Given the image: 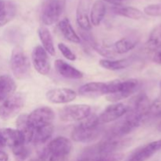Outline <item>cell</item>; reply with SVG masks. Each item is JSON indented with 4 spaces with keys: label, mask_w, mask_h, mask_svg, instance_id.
I'll return each mask as SVG.
<instances>
[{
    "label": "cell",
    "mask_w": 161,
    "mask_h": 161,
    "mask_svg": "<svg viewBox=\"0 0 161 161\" xmlns=\"http://www.w3.org/2000/svg\"><path fill=\"white\" fill-rule=\"evenodd\" d=\"M102 132V124L98 116L91 114L72 130L71 137L74 142L90 143L98 138Z\"/></svg>",
    "instance_id": "1"
},
{
    "label": "cell",
    "mask_w": 161,
    "mask_h": 161,
    "mask_svg": "<svg viewBox=\"0 0 161 161\" xmlns=\"http://www.w3.org/2000/svg\"><path fill=\"white\" fill-rule=\"evenodd\" d=\"M72 142L64 137H58L41 149L39 157L47 160H69L72 150Z\"/></svg>",
    "instance_id": "2"
},
{
    "label": "cell",
    "mask_w": 161,
    "mask_h": 161,
    "mask_svg": "<svg viewBox=\"0 0 161 161\" xmlns=\"http://www.w3.org/2000/svg\"><path fill=\"white\" fill-rule=\"evenodd\" d=\"M108 84V94L106 98L108 102L118 103V102L130 97L138 91L139 82L135 79L121 80H113L107 83Z\"/></svg>",
    "instance_id": "3"
},
{
    "label": "cell",
    "mask_w": 161,
    "mask_h": 161,
    "mask_svg": "<svg viewBox=\"0 0 161 161\" xmlns=\"http://www.w3.org/2000/svg\"><path fill=\"white\" fill-rule=\"evenodd\" d=\"M10 67L14 76L18 80L26 78L30 73V60L23 49L16 47L10 57Z\"/></svg>",
    "instance_id": "4"
},
{
    "label": "cell",
    "mask_w": 161,
    "mask_h": 161,
    "mask_svg": "<svg viewBox=\"0 0 161 161\" xmlns=\"http://www.w3.org/2000/svg\"><path fill=\"white\" fill-rule=\"evenodd\" d=\"M25 102V96L21 93H14L0 105V118L3 120H9L17 116L23 108Z\"/></svg>",
    "instance_id": "5"
},
{
    "label": "cell",
    "mask_w": 161,
    "mask_h": 161,
    "mask_svg": "<svg viewBox=\"0 0 161 161\" xmlns=\"http://www.w3.org/2000/svg\"><path fill=\"white\" fill-rule=\"evenodd\" d=\"M64 9L61 0H47L43 3L41 10V20L45 25H52L59 20Z\"/></svg>",
    "instance_id": "6"
},
{
    "label": "cell",
    "mask_w": 161,
    "mask_h": 161,
    "mask_svg": "<svg viewBox=\"0 0 161 161\" xmlns=\"http://www.w3.org/2000/svg\"><path fill=\"white\" fill-rule=\"evenodd\" d=\"M91 114V108L86 104H75L64 107L60 112V118L64 122L81 121Z\"/></svg>",
    "instance_id": "7"
},
{
    "label": "cell",
    "mask_w": 161,
    "mask_h": 161,
    "mask_svg": "<svg viewBox=\"0 0 161 161\" xmlns=\"http://www.w3.org/2000/svg\"><path fill=\"white\" fill-rule=\"evenodd\" d=\"M55 118L54 112L51 108L42 106L33 110L28 115V120L33 129L40 128L53 124Z\"/></svg>",
    "instance_id": "8"
},
{
    "label": "cell",
    "mask_w": 161,
    "mask_h": 161,
    "mask_svg": "<svg viewBox=\"0 0 161 161\" xmlns=\"http://www.w3.org/2000/svg\"><path fill=\"white\" fill-rule=\"evenodd\" d=\"M31 62L35 69L42 75H48L50 72V62L48 53L42 46H36L31 53Z\"/></svg>",
    "instance_id": "9"
},
{
    "label": "cell",
    "mask_w": 161,
    "mask_h": 161,
    "mask_svg": "<svg viewBox=\"0 0 161 161\" xmlns=\"http://www.w3.org/2000/svg\"><path fill=\"white\" fill-rule=\"evenodd\" d=\"M161 149V139L144 145L134 151L126 161H147Z\"/></svg>",
    "instance_id": "10"
},
{
    "label": "cell",
    "mask_w": 161,
    "mask_h": 161,
    "mask_svg": "<svg viewBox=\"0 0 161 161\" xmlns=\"http://www.w3.org/2000/svg\"><path fill=\"white\" fill-rule=\"evenodd\" d=\"M128 110L129 107L123 103H114L108 105L98 116L99 122L104 124L117 120L127 114Z\"/></svg>",
    "instance_id": "11"
},
{
    "label": "cell",
    "mask_w": 161,
    "mask_h": 161,
    "mask_svg": "<svg viewBox=\"0 0 161 161\" xmlns=\"http://www.w3.org/2000/svg\"><path fill=\"white\" fill-rule=\"evenodd\" d=\"M77 94L69 88H55L50 90L46 94V97L53 104H66L75 100Z\"/></svg>",
    "instance_id": "12"
},
{
    "label": "cell",
    "mask_w": 161,
    "mask_h": 161,
    "mask_svg": "<svg viewBox=\"0 0 161 161\" xmlns=\"http://www.w3.org/2000/svg\"><path fill=\"white\" fill-rule=\"evenodd\" d=\"M79 94L88 98H97L108 94V84L102 82H91L80 86Z\"/></svg>",
    "instance_id": "13"
},
{
    "label": "cell",
    "mask_w": 161,
    "mask_h": 161,
    "mask_svg": "<svg viewBox=\"0 0 161 161\" xmlns=\"http://www.w3.org/2000/svg\"><path fill=\"white\" fill-rule=\"evenodd\" d=\"M92 0H80L76 9V22L83 31H90L91 24L90 21V6Z\"/></svg>",
    "instance_id": "14"
},
{
    "label": "cell",
    "mask_w": 161,
    "mask_h": 161,
    "mask_svg": "<svg viewBox=\"0 0 161 161\" xmlns=\"http://www.w3.org/2000/svg\"><path fill=\"white\" fill-rule=\"evenodd\" d=\"M0 140L4 147L9 146L11 149L20 146V145L25 144L21 135L17 129H1L0 130Z\"/></svg>",
    "instance_id": "15"
},
{
    "label": "cell",
    "mask_w": 161,
    "mask_h": 161,
    "mask_svg": "<svg viewBox=\"0 0 161 161\" xmlns=\"http://www.w3.org/2000/svg\"><path fill=\"white\" fill-rule=\"evenodd\" d=\"M55 69L57 72L66 79L70 80H80L83 77L84 74L81 71L78 70L71 64H68L61 59H58L54 62Z\"/></svg>",
    "instance_id": "16"
},
{
    "label": "cell",
    "mask_w": 161,
    "mask_h": 161,
    "mask_svg": "<svg viewBox=\"0 0 161 161\" xmlns=\"http://www.w3.org/2000/svg\"><path fill=\"white\" fill-rule=\"evenodd\" d=\"M17 14V6L15 3L9 0H0V28L15 17Z\"/></svg>",
    "instance_id": "17"
},
{
    "label": "cell",
    "mask_w": 161,
    "mask_h": 161,
    "mask_svg": "<svg viewBox=\"0 0 161 161\" xmlns=\"http://www.w3.org/2000/svg\"><path fill=\"white\" fill-rule=\"evenodd\" d=\"M16 124H17V130L20 133L25 144L27 145L31 142L34 135V129L28 123V114L20 115L17 117Z\"/></svg>",
    "instance_id": "18"
},
{
    "label": "cell",
    "mask_w": 161,
    "mask_h": 161,
    "mask_svg": "<svg viewBox=\"0 0 161 161\" xmlns=\"http://www.w3.org/2000/svg\"><path fill=\"white\" fill-rule=\"evenodd\" d=\"M150 101L145 93L138 94L135 97L132 106L129 107V110L134 112L136 114L146 118L148 114H149V107H150Z\"/></svg>",
    "instance_id": "19"
},
{
    "label": "cell",
    "mask_w": 161,
    "mask_h": 161,
    "mask_svg": "<svg viewBox=\"0 0 161 161\" xmlns=\"http://www.w3.org/2000/svg\"><path fill=\"white\" fill-rule=\"evenodd\" d=\"M17 84L11 76L0 75V102H4L15 93Z\"/></svg>",
    "instance_id": "20"
},
{
    "label": "cell",
    "mask_w": 161,
    "mask_h": 161,
    "mask_svg": "<svg viewBox=\"0 0 161 161\" xmlns=\"http://www.w3.org/2000/svg\"><path fill=\"white\" fill-rule=\"evenodd\" d=\"M106 13V7L102 0H97L94 3L90 11V21L91 25L97 27L100 25Z\"/></svg>",
    "instance_id": "21"
},
{
    "label": "cell",
    "mask_w": 161,
    "mask_h": 161,
    "mask_svg": "<svg viewBox=\"0 0 161 161\" xmlns=\"http://www.w3.org/2000/svg\"><path fill=\"white\" fill-rule=\"evenodd\" d=\"M132 62H133L132 58H126L119 60L102 59L99 61V64L101 67L107 70L118 71L129 67Z\"/></svg>",
    "instance_id": "22"
},
{
    "label": "cell",
    "mask_w": 161,
    "mask_h": 161,
    "mask_svg": "<svg viewBox=\"0 0 161 161\" xmlns=\"http://www.w3.org/2000/svg\"><path fill=\"white\" fill-rule=\"evenodd\" d=\"M58 28L61 31L62 36L67 39L68 41L73 43H80V38L75 32L74 28H72L70 21L68 18H64L60 20L58 23Z\"/></svg>",
    "instance_id": "23"
},
{
    "label": "cell",
    "mask_w": 161,
    "mask_h": 161,
    "mask_svg": "<svg viewBox=\"0 0 161 161\" xmlns=\"http://www.w3.org/2000/svg\"><path fill=\"white\" fill-rule=\"evenodd\" d=\"M38 35H39V39L42 42L44 50L47 51L48 54L54 56L56 51H55L53 38H52L51 33L50 32V31L45 27H40L38 29Z\"/></svg>",
    "instance_id": "24"
},
{
    "label": "cell",
    "mask_w": 161,
    "mask_h": 161,
    "mask_svg": "<svg viewBox=\"0 0 161 161\" xmlns=\"http://www.w3.org/2000/svg\"><path fill=\"white\" fill-rule=\"evenodd\" d=\"M53 132V124L46 127H40V128L35 129L34 135H33L32 142L36 146H42L48 142V140L51 138Z\"/></svg>",
    "instance_id": "25"
},
{
    "label": "cell",
    "mask_w": 161,
    "mask_h": 161,
    "mask_svg": "<svg viewBox=\"0 0 161 161\" xmlns=\"http://www.w3.org/2000/svg\"><path fill=\"white\" fill-rule=\"evenodd\" d=\"M113 10L117 15L132 20H140L143 17V13L140 9L132 6H115L113 8Z\"/></svg>",
    "instance_id": "26"
},
{
    "label": "cell",
    "mask_w": 161,
    "mask_h": 161,
    "mask_svg": "<svg viewBox=\"0 0 161 161\" xmlns=\"http://www.w3.org/2000/svg\"><path fill=\"white\" fill-rule=\"evenodd\" d=\"M146 47L149 51H157L161 48V24L154 27L151 31Z\"/></svg>",
    "instance_id": "27"
},
{
    "label": "cell",
    "mask_w": 161,
    "mask_h": 161,
    "mask_svg": "<svg viewBox=\"0 0 161 161\" xmlns=\"http://www.w3.org/2000/svg\"><path fill=\"white\" fill-rule=\"evenodd\" d=\"M137 44V41L132 38H122L115 42L113 47V50L116 54H123L133 50Z\"/></svg>",
    "instance_id": "28"
},
{
    "label": "cell",
    "mask_w": 161,
    "mask_h": 161,
    "mask_svg": "<svg viewBox=\"0 0 161 161\" xmlns=\"http://www.w3.org/2000/svg\"><path fill=\"white\" fill-rule=\"evenodd\" d=\"M124 158V155L120 153H114L104 154V155L97 156L91 161H122Z\"/></svg>",
    "instance_id": "29"
},
{
    "label": "cell",
    "mask_w": 161,
    "mask_h": 161,
    "mask_svg": "<svg viewBox=\"0 0 161 161\" xmlns=\"http://www.w3.org/2000/svg\"><path fill=\"white\" fill-rule=\"evenodd\" d=\"M12 152L14 153V155L17 158H18L19 160H25L27 157L29 156V150L27 148L26 145L22 144L18 146H16V147L12 148Z\"/></svg>",
    "instance_id": "30"
},
{
    "label": "cell",
    "mask_w": 161,
    "mask_h": 161,
    "mask_svg": "<svg viewBox=\"0 0 161 161\" xmlns=\"http://www.w3.org/2000/svg\"><path fill=\"white\" fill-rule=\"evenodd\" d=\"M144 13L150 17H161V3L150 4L146 6Z\"/></svg>",
    "instance_id": "31"
},
{
    "label": "cell",
    "mask_w": 161,
    "mask_h": 161,
    "mask_svg": "<svg viewBox=\"0 0 161 161\" xmlns=\"http://www.w3.org/2000/svg\"><path fill=\"white\" fill-rule=\"evenodd\" d=\"M58 49H59L60 52L62 53V55L66 58V59L71 61H75V59H76L75 54L65 45V44L62 43V42H60V43H58Z\"/></svg>",
    "instance_id": "32"
},
{
    "label": "cell",
    "mask_w": 161,
    "mask_h": 161,
    "mask_svg": "<svg viewBox=\"0 0 161 161\" xmlns=\"http://www.w3.org/2000/svg\"><path fill=\"white\" fill-rule=\"evenodd\" d=\"M149 113L153 116L161 115V94L150 104Z\"/></svg>",
    "instance_id": "33"
},
{
    "label": "cell",
    "mask_w": 161,
    "mask_h": 161,
    "mask_svg": "<svg viewBox=\"0 0 161 161\" xmlns=\"http://www.w3.org/2000/svg\"><path fill=\"white\" fill-rule=\"evenodd\" d=\"M153 61L157 64H161V48L159 49L157 51H156L155 55L153 57Z\"/></svg>",
    "instance_id": "34"
},
{
    "label": "cell",
    "mask_w": 161,
    "mask_h": 161,
    "mask_svg": "<svg viewBox=\"0 0 161 161\" xmlns=\"http://www.w3.org/2000/svg\"><path fill=\"white\" fill-rule=\"evenodd\" d=\"M103 2H106V3H110L112 5H114L115 6H119L124 3L125 0H102Z\"/></svg>",
    "instance_id": "35"
},
{
    "label": "cell",
    "mask_w": 161,
    "mask_h": 161,
    "mask_svg": "<svg viewBox=\"0 0 161 161\" xmlns=\"http://www.w3.org/2000/svg\"><path fill=\"white\" fill-rule=\"evenodd\" d=\"M9 160V156L4 151L0 150V161H8Z\"/></svg>",
    "instance_id": "36"
},
{
    "label": "cell",
    "mask_w": 161,
    "mask_h": 161,
    "mask_svg": "<svg viewBox=\"0 0 161 161\" xmlns=\"http://www.w3.org/2000/svg\"><path fill=\"white\" fill-rule=\"evenodd\" d=\"M30 161H45V160H44L43 159L40 158V157H38V158H36V159H32V160H30Z\"/></svg>",
    "instance_id": "37"
},
{
    "label": "cell",
    "mask_w": 161,
    "mask_h": 161,
    "mask_svg": "<svg viewBox=\"0 0 161 161\" xmlns=\"http://www.w3.org/2000/svg\"><path fill=\"white\" fill-rule=\"evenodd\" d=\"M3 147H4V146H3V143H2L1 140H0V150H1V149H3Z\"/></svg>",
    "instance_id": "38"
},
{
    "label": "cell",
    "mask_w": 161,
    "mask_h": 161,
    "mask_svg": "<svg viewBox=\"0 0 161 161\" xmlns=\"http://www.w3.org/2000/svg\"><path fill=\"white\" fill-rule=\"evenodd\" d=\"M158 128H159V130H161V122H160V124H159V127H158Z\"/></svg>",
    "instance_id": "39"
},
{
    "label": "cell",
    "mask_w": 161,
    "mask_h": 161,
    "mask_svg": "<svg viewBox=\"0 0 161 161\" xmlns=\"http://www.w3.org/2000/svg\"><path fill=\"white\" fill-rule=\"evenodd\" d=\"M160 91H161V80H160Z\"/></svg>",
    "instance_id": "40"
},
{
    "label": "cell",
    "mask_w": 161,
    "mask_h": 161,
    "mask_svg": "<svg viewBox=\"0 0 161 161\" xmlns=\"http://www.w3.org/2000/svg\"><path fill=\"white\" fill-rule=\"evenodd\" d=\"M80 161H81V160H80Z\"/></svg>",
    "instance_id": "41"
}]
</instances>
